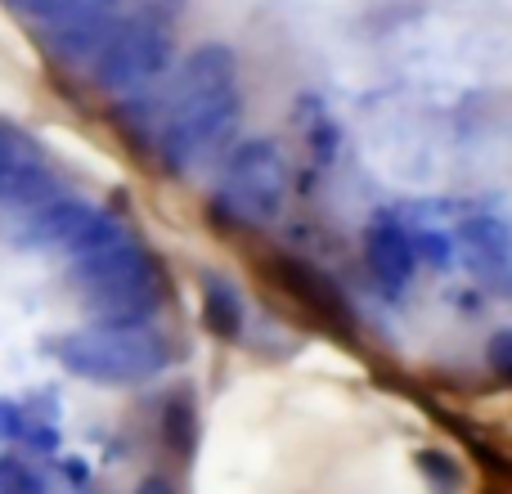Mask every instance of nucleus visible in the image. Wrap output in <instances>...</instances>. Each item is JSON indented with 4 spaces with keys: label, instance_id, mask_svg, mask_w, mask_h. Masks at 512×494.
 Returning <instances> with one entry per match:
<instances>
[{
    "label": "nucleus",
    "instance_id": "obj_1",
    "mask_svg": "<svg viewBox=\"0 0 512 494\" xmlns=\"http://www.w3.org/2000/svg\"><path fill=\"white\" fill-rule=\"evenodd\" d=\"M72 283L99 324H144L153 310V292H158L149 252L126 230L72 256Z\"/></svg>",
    "mask_w": 512,
    "mask_h": 494
},
{
    "label": "nucleus",
    "instance_id": "obj_2",
    "mask_svg": "<svg viewBox=\"0 0 512 494\" xmlns=\"http://www.w3.org/2000/svg\"><path fill=\"white\" fill-rule=\"evenodd\" d=\"M54 355L68 373L104 387H135L162 373L167 342L149 333V324H90L72 328L54 342Z\"/></svg>",
    "mask_w": 512,
    "mask_h": 494
},
{
    "label": "nucleus",
    "instance_id": "obj_3",
    "mask_svg": "<svg viewBox=\"0 0 512 494\" xmlns=\"http://www.w3.org/2000/svg\"><path fill=\"white\" fill-rule=\"evenodd\" d=\"M288 198V162L274 140H243L230 149L216 189V212L234 225H270Z\"/></svg>",
    "mask_w": 512,
    "mask_h": 494
},
{
    "label": "nucleus",
    "instance_id": "obj_4",
    "mask_svg": "<svg viewBox=\"0 0 512 494\" xmlns=\"http://www.w3.org/2000/svg\"><path fill=\"white\" fill-rule=\"evenodd\" d=\"M239 117V86L167 104L158 122V153L167 162V171H189L198 162H207L212 153H221V144H230L234 131H239Z\"/></svg>",
    "mask_w": 512,
    "mask_h": 494
},
{
    "label": "nucleus",
    "instance_id": "obj_5",
    "mask_svg": "<svg viewBox=\"0 0 512 494\" xmlns=\"http://www.w3.org/2000/svg\"><path fill=\"white\" fill-rule=\"evenodd\" d=\"M171 59H176V41H171L167 23H158L149 14H131L117 23L104 50L90 59V77H95L99 90L135 95V90L153 86L158 77H167Z\"/></svg>",
    "mask_w": 512,
    "mask_h": 494
},
{
    "label": "nucleus",
    "instance_id": "obj_6",
    "mask_svg": "<svg viewBox=\"0 0 512 494\" xmlns=\"http://www.w3.org/2000/svg\"><path fill=\"white\" fill-rule=\"evenodd\" d=\"M113 234H122V225L108 212H95L81 198H45V203L27 207L23 221L9 230V239L23 252H63L72 261V256L90 252Z\"/></svg>",
    "mask_w": 512,
    "mask_h": 494
},
{
    "label": "nucleus",
    "instance_id": "obj_7",
    "mask_svg": "<svg viewBox=\"0 0 512 494\" xmlns=\"http://www.w3.org/2000/svg\"><path fill=\"white\" fill-rule=\"evenodd\" d=\"M454 243H459L468 270L477 274L481 283H490L495 292H512V230L508 221L490 212H468L454 230Z\"/></svg>",
    "mask_w": 512,
    "mask_h": 494
},
{
    "label": "nucleus",
    "instance_id": "obj_8",
    "mask_svg": "<svg viewBox=\"0 0 512 494\" xmlns=\"http://www.w3.org/2000/svg\"><path fill=\"white\" fill-rule=\"evenodd\" d=\"M364 261H369L373 279L387 292L409 288V279L418 270V247H414V230H409L405 216L373 212L369 230H364Z\"/></svg>",
    "mask_w": 512,
    "mask_h": 494
},
{
    "label": "nucleus",
    "instance_id": "obj_9",
    "mask_svg": "<svg viewBox=\"0 0 512 494\" xmlns=\"http://www.w3.org/2000/svg\"><path fill=\"white\" fill-rule=\"evenodd\" d=\"M234 81H239V59H234V50L230 45H221V41H207V45H198V50L185 54V63H180L171 90L167 95H158V99H162V108H167V104H176V99L234 90Z\"/></svg>",
    "mask_w": 512,
    "mask_h": 494
},
{
    "label": "nucleus",
    "instance_id": "obj_10",
    "mask_svg": "<svg viewBox=\"0 0 512 494\" xmlns=\"http://www.w3.org/2000/svg\"><path fill=\"white\" fill-rule=\"evenodd\" d=\"M5 9L32 18L36 27L72 23V18H95V14H122V0H0Z\"/></svg>",
    "mask_w": 512,
    "mask_h": 494
},
{
    "label": "nucleus",
    "instance_id": "obj_11",
    "mask_svg": "<svg viewBox=\"0 0 512 494\" xmlns=\"http://www.w3.org/2000/svg\"><path fill=\"white\" fill-rule=\"evenodd\" d=\"M203 319H207V328H212L216 337H225V342L243 333L248 310H243V297L234 292L230 279H216V274H207L203 279Z\"/></svg>",
    "mask_w": 512,
    "mask_h": 494
},
{
    "label": "nucleus",
    "instance_id": "obj_12",
    "mask_svg": "<svg viewBox=\"0 0 512 494\" xmlns=\"http://www.w3.org/2000/svg\"><path fill=\"white\" fill-rule=\"evenodd\" d=\"M0 494H45L41 481L14 459H0Z\"/></svg>",
    "mask_w": 512,
    "mask_h": 494
},
{
    "label": "nucleus",
    "instance_id": "obj_13",
    "mask_svg": "<svg viewBox=\"0 0 512 494\" xmlns=\"http://www.w3.org/2000/svg\"><path fill=\"white\" fill-rule=\"evenodd\" d=\"M23 162H32V149H23V140H14V135L0 126V189L9 185V176H14Z\"/></svg>",
    "mask_w": 512,
    "mask_h": 494
},
{
    "label": "nucleus",
    "instance_id": "obj_14",
    "mask_svg": "<svg viewBox=\"0 0 512 494\" xmlns=\"http://www.w3.org/2000/svg\"><path fill=\"white\" fill-rule=\"evenodd\" d=\"M486 355H490V369H495L499 378L512 382V328H499V333L490 337Z\"/></svg>",
    "mask_w": 512,
    "mask_h": 494
},
{
    "label": "nucleus",
    "instance_id": "obj_15",
    "mask_svg": "<svg viewBox=\"0 0 512 494\" xmlns=\"http://www.w3.org/2000/svg\"><path fill=\"white\" fill-rule=\"evenodd\" d=\"M149 5V18H158V23H171V18L185 9V0H144Z\"/></svg>",
    "mask_w": 512,
    "mask_h": 494
},
{
    "label": "nucleus",
    "instance_id": "obj_16",
    "mask_svg": "<svg viewBox=\"0 0 512 494\" xmlns=\"http://www.w3.org/2000/svg\"><path fill=\"white\" fill-rule=\"evenodd\" d=\"M135 494H176V486H171L167 477H144L140 486H135Z\"/></svg>",
    "mask_w": 512,
    "mask_h": 494
}]
</instances>
